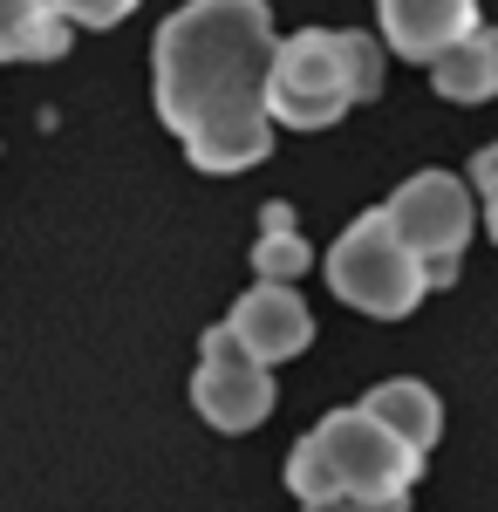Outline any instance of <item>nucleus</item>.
<instances>
[{
	"label": "nucleus",
	"instance_id": "nucleus-1",
	"mask_svg": "<svg viewBox=\"0 0 498 512\" xmlns=\"http://www.w3.org/2000/svg\"><path fill=\"white\" fill-rule=\"evenodd\" d=\"M273 48L267 0H185L157 21L151 96L198 171H253L273 151Z\"/></svg>",
	"mask_w": 498,
	"mask_h": 512
},
{
	"label": "nucleus",
	"instance_id": "nucleus-2",
	"mask_svg": "<svg viewBox=\"0 0 498 512\" xmlns=\"http://www.w3.org/2000/svg\"><path fill=\"white\" fill-rule=\"evenodd\" d=\"M328 287L342 294L348 308H362V315L403 321L430 294V267H423L417 246L396 233L389 205H376V212L348 219L342 239L328 246Z\"/></svg>",
	"mask_w": 498,
	"mask_h": 512
},
{
	"label": "nucleus",
	"instance_id": "nucleus-3",
	"mask_svg": "<svg viewBox=\"0 0 498 512\" xmlns=\"http://www.w3.org/2000/svg\"><path fill=\"white\" fill-rule=\"evenodd\" d=\"M362 103V82H355V55L348 35L335 28H301L273 48V76H267V110L287 130H335Z\"/></svg>",
	"mask_w": 498,
	"mask_h": 512
},
{
	"label": "nucleus",
	"instance_id": "nucleus-4",
	"mask_svg": "<svg viewBox=\"0 0 498 512\" xmlns=\"http://www.w3.org/2000/svg\"><path fill=\"white\" fill-rule=\"evenodd\" d=\"M314 444L328 451L342 499H362V506L410 499V485H417V472H423V451H410V444L389 431V424H376L362 403H355V410H328V417L314 424Z\"/></svg>",
	"mask_w": 498,
	"mask_h": 512
},
{
	"label": "nucleus",
	"instance_id": "nucleus-5",
	"mask_svg": "<svg viewBox=\"0 0 498 512\" xmlns=\"http://www.w3.org/2000/svg\"><path fill=\"white\" fill-rule=\"evenodd\" d=\"M192 403L198 417L212 424V431H260L273 417V362L246 349L232 328H205V342H198V376H192Z\"/></svg>",
	"mask_w": 498,
	"mask_h": 512
},
{
	"label": "nucleus",
	"instance_id": "nucleus-6",
	"mask_svg": "<svg viewBox=\"0 0 498 512\" xmlns=\"http://www.w3.org/2000/svg\"><path fill=\"white\" fill-rule=\"evenodd\" d=\"M389 219H396V233L423 253L430 287H451V280H458V260H464V246H471V219H478L464 178H451V171H417V178H403L396 198H389Z\"/></svg>",
	"mask_w": 498,
	"mask_h": 512
},
{
	"label": "nucleus",
	"instance_id": "nucleus-7",
	"mask_svg": "<svg viewBox=\"0 0 498 512\" xmlns=\"http://www.w3.org/2000/svg\"><path fill=\"white\" fill-rule=\"evenodd\" d=\"M226 328L260 355V362H287V355H301L307 342H314V315H307V301L287 280H260L253 294H239Z\"/></svg>",
	"mask_w": 498,
	"mask_h": 512
},
{
	"label": "nucleus",
	"instance_id": "nucleus-8",
	"mask_svg": "<svg viewBox=\"0 0 498 512\" xmlns=\"http://www.w3.org/2000/svg\"><path fill=\"white\" fill-rule=\"evenodd\" d=\"M376 21L403 62H437L451 41L478 35V0H376Z\"/></svg>",
	"mask_w": 498,
	"mask_h": 512
},
{
	"label": "nucleus",
	"instance_id": "nucleus-9",
	"mask_svg": "<svg viewBox=\"0 0 498 512\" xmlns=\"http://www.w3.org/2000/svg\"><path fill=\"white\" fill-rule=\"evenodd\" d=\"M362 410H369L376 424H389L410 451H430V444L444 437V403H437V390L417 383V376H389V383H376V390L362 396Z\"/></svg>",
	"mask_w": 498,
	"mask_h": 512
},
{
	"label": "nucleus",
	"instance_id": "nucleus-10",
	"mask_svg": "<svg viewBox=\"0 0 498 512\" xmlns=\"http://www.w3.org/2000/svg\"><path fill=\"white\" fill-rule=\"evenodd\" d=\"M69 28L55 0H0V62H55L69 55Z\"/></svg>",
	"mask_w": 498,
	"mask_h": 512
},
{
	"label": "nucleus",
	"instance_id": "nucleus-11",
	"mask_svg": "<svg viewBox=\"0 0 498 512\" xmlns=\"http://www.w3.org/2000/svg\"><path fill=\"white\" fill-rule=\"evenodd\" d=\"M430 82H437L444 103H485V96H498V48H492V35L451 41V48L430 62Z\"/></svg>",
	"mask_w": 498,
	"mask_h": 512
},
{
	"label": "nucleus",
	"instance_id": "nucleus-12",
	"mask_svg": "<svg viewBox=\"0 0 498 512\" xmlns=\"http://www.w3.org/2000/svg\"><path fill=\"white\" fill-rule=\"evenodd\" d=\"M307 260H314V246L294 233V212H287V205H267V233L253 239L260 280H294V274H307Z\"/></svg>",
	"mask_w": 498,
	"mask_h": 512
},
{
	"label": "nucleus",
	"instance_id": "nucleus-13",
	"mask_svg": "<svg viewBox=\"0 0 498 512\" xmlns=\"http://www.w3.org/2000/svg\"><path fill=\"white\" fill-rule=\"evenodd\" d=\"M287 492L301 499V506H328V499H342V485H335V465H328V451L314 444V431L287 451Z\"/></svg>",
	"mask_w": 498,
	"mask_h": 512
},
{
	"label": "nucleus",
	"instance_id": "nucleus-14",
	"mask_svg": "<svg viewBox=\"0 0 498 512\" xmlns=\"http://www.w3.org/2000/svg\"><path fill=\"white\" fill-rule=\"evenodd\" d=\"M55 7H62L76 28H116V21L137 7V0H55Z\"/></svg>",
	"mask_w": 498,
	"mask_h": 512
},
{
	"label": "nucleus",
	"instance_id": "nucleus-15",
	"mask_svg": "<svg viewBox=\"0 0 498 512\" xmlns=\"http://www.w3.org/2000/svg\"><path fill=\"white\" fill-rule=\"evenodd\" d=\"M471 185H478V192H498V144H485V151L471 158Z\"/></svg>",
	"mask_w": 498,
	"mask_h": 512
},
{
	"label": "nucleus",
	"instance_id": "nucleus-16",
	"mask_svg": "<svg viewBox=\"0 0 498 512\" xmlns=\"http://www.w3.org/2000/svg\"><path fill=\"white\" fill-rule=\"evenodd\" d=\"M307 512H369L362 499H328V506H307Z\"/></svg>",
	"mask_w": 498,
	"mask_h": 512
},
{
	"label": "nucleus",
	"instance_id": "nucleus-17",
	"mask_svg": "<svg viewBox=\"0 0 498 512\" xmlns=\"http://www.w3.org/2000/svg\"><path fill=\"white\" fill-rule=\"evenodd\" d=\"M485 226H492V239H498V192H485Z\"/></svg>",
	"mask_w": 498,
	"mask_h": 512
},
{
	"label": "nucleus",
	"instance_id": "nucleus-18",
	"mask_svg": "<svg viewBox=\"0 0 498 512\" xmlns=\"http://www.w3.org/2000/svg\"><path fill=\"white\" fill-rule=\"evenodd\" d=\"M369 512H403V499H383V506H369Z\"/></svg>",
	"mask_w": 498,
	"mask_h": 512
},
{
	"label": "nucleus",
	"instance_id": "nucleus-19",
	"mask_svg": "<svg viewBox=\"0 0 498 512\" xmlns=\"http://www.w3.org/2000/svg\"><path fill=\"white\" fill-rule=\"evenodd\" d=\"M492 48H498V35H492Z\"/></svg>",
	"mask_w": 498,
	"mask_h": 512
}]
</instances>
